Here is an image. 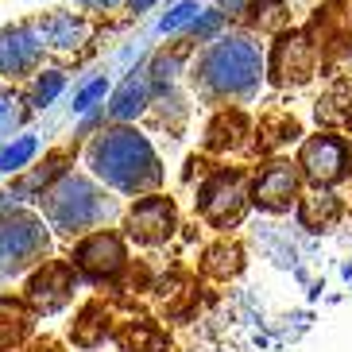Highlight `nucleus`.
<instances>
[{
	"instance_id": "nucleus-1",
	"label": "nucleus",
	"mask_w": 352,
	"mask_h": 352,
	"mask_svg": "<svg viewBox=\"0 0 352 352\" xmlns=\"http://www.w3.org/2000/svg\"><path fill=\"white\" fill-rule=\"evenodd\" d=\"M89 166L97 170V178H104L109 186L124 190V194L151 190L163 178V166H159L151 144L132 128H116V132L97 135L94 147H89Z\"/></svg>"
},
{
	"instance_id": "nucleus-2",
	"label": "nucleus",
	"mask_w": 352,
	"mask_h": 352,
	"mask_svg": "<svg viewBox=\"0 0 352 352\" xmlns=\"http://www.w3.org/2000/svg\"><path fill=\"white\" fill-rule=\"evenodd\" d=\"M259 74H263V58L248 39H217L197 63L194 82L206 97L228 101V97L252 94L259 85Z\"/></svg>"
},
{
	"instance_id": "nucleus-3",
	"label": "nucleus",
	"mask_w": 352,
	"mask_h": 352,
	"mask_svg": "<svg viewBox=\"0 0 352 352\" xmlns=\"http://www.w3.org/2000/svg\"><path fill=\"white\" fill-rule=\"evenodd\" d=\"M43 209L58 232H85V228L101 225L109 217V201L101 197V190L94 182H85L78 175H66L63 182H54L47 194H43Z\"/></svg>"
},
{
	"instance_id": "nucleus-4",
	"label": "nucleus",
	"mask_w": 352,
	"mask_h": 352,
	"mask_svg": "<svg viewBox=\"0 0 352 352\" xmlns=\"http://www.w3.org/2000/svg\"><path fill=\"white\" fill-rule=\"evenodd\" d=\"M47 252V228L43 221L28 217V213H16V217L0 221V271L4 275H16L28 263L43 259Z\"/></svg>"
},
{
	"instance_id": "nucleus-5",
	"label": "nucleus",
	"mask_w": 352,
	"mask_h": 352,
	"mask_svg": "<svg viewBox=\"0 0 352 352\" xmlns=\"http://www.w3.org/2000/svg\"><path fill=\"white\" fill-rule=\"evenodd\" d=\"M244 206H248V182H244V175H236V170L213 175L206 182V190H201V217L213 221L217 228L240 221Z\"/></svg>"
},
{
	"instance_id": "nucleus-6",
	"label": "nucleus",
	"mask_w": 352,
	"mask_h": 352,
	"mask_svg": "<svg viewBox=\"0 0 352 352\" xmlns=\"http://www.w3.org/2000/svg\"><path fill=\"white\" fill-rule=\"evenodd\" d=\"M302 175L318 182V186H333V182H341L349 175V151L337 135H314L302 144Z\"/></svg>"
},
{
	"instance_id": "nucleus-7",
	"label": "nucleus",
	"mask_w": 352,
	"mask_h": 352,
	"mask_svg": "<svg viewBox=\"0 0 352 352\" xmlns=\"http://www.w3.org/2000/svg\"><path fill=\"white\" fill-rule=\"evenodd\" d=\"M318 70V47L306 35H287L275 47V82L279 85H302Z\"/></svg>"
},
{
	"instance_id": "nucleus-8",
	"label": "nucleus",
	"mask_w": 352,
	"mask_h": 352,
	"mask_svg": "<svg viewBox=\"0 0 352 352\" xmlns=\"http://www.w3.org/2000/svg\"><path fill=\"white\" fill-rule=\"evenodd\" d=\"M294 197H298V170H294L290 163L263 166V175H259L256 186H252V201H256L259 209H271V213L290 209Z\"/></svg>"
},
{
	"instance_id": "nucleus-9",
	"label": "nucleus",
	"mask_w": 352,
	"mask_h": 352,
	"mask_svg": "<svg viewBox=\"0 0 352 352\" xmlns=\"http://www.w3.org/2000/svg\"><path fill=\"white\" fill-rule=\"evenodd\" d=\"M39 54H43L39 32H32V28H8V32H0V74L23 78V74H32L39 66Z\"/></svg>"
},
{
	"instance_id": "nucleus-10",
	"label": "nucleus",
	"mask_w": 352,
	"mask_h": 352,
	"mask_svg": "<svg viewBox=\"0 0 352 352\" xmlns=\"http://www.w3.org/2000/svg\"><path fill=\"white\" fill-rule=\"evenodd\" d=\"M128 232L140 244H163L175 232V206L166 197H144L140 206L128 213Z\"/></svg>"
},
{
	"instance_id": "nucleus-11",
	"label": "nucleus",
	"mask_w": 352,
	"mask_h": 352,
	"mask_svg": "<svg viewBox=\"0 0 352 352\" xmlns=\"http://www.w3.org/2000/svg\"><path fill=\"white\" fill-rule=\"evenodd\" d=\"M70 294H74V271L66 267V263H47V267L32 279V287H28L32 306L43 314L63 310L66 302H70Z\"/></svg>"
},
{
	"instance_id": "nucleus-12",
	"label": "nucleus",
	"mask_w": 352,
	"mask_h": 352,
	"mask_svg": "<svg viewBox=\"0 0 352 352\" xmlns=\"http://www.w3.org/2000/svg\"><path fill=\"white\" fill-rule=\"evenodd\" d=\"M74 259H78V267H82L85 275L104 279V275H116V271L124 267V244H120V236H113V232H94V236L78 248Z\"/></svg>"
},
{
	"instance_id": "nucleus-13",
	"label": "nucleus",
	"mask_w": 352,
	"mask_h": 352,
	"mask_svg": "<svg viewBox=\"0 0 352 352\" xmlns=\"http://www.w3.org/2000/svg\"><path fill=\"white\" fill-rule=\"evenodd\" d=\"M39 39L58 47V51H70L85 39V23L74 16V12H51L39 20Z\"/></svg>"
},
{
	"instance_id": "nucleus-14",
	"label": "nucleus",
	"mask_w": 352,
	"mask_h": 352,
	"mask_svg": "<svg viewBox=\"0 0 352 352\" xmlns=\"http://www.w3.org/2000/svg\"><path fill=\"white\" fill-rule=\"evenodd\" d=\"M302 225L314 228V232H321V228H329L333 221L341 217V206H337V197L333 194H310V197H302Z\"/></svg>"
},
{
	"instance_id": "nucleus-15",
	"label": "nucleus",
	"mask_w": 352,
	"mask_h": 352,
	"mask_svg": "<svg viewBox=\"0 0 352 352\" xmlns=\"http://www.w3.org/2000/svg\"><path fill=\"white\" fill-rule=\"evenodd\" d=\"M144 104H147V78H144V74H132V78L116 89V97H113V116L128 120V116H135Z\"/></svg>"
},
{
	"instance_id": "nucleus-16",
	"label": "nucleus",
	"mask_w": 352,
	"mask_h": 352,
	"mask_svg": "<svg viewBox=\"0 0 352 352\" xmlns=\"http://www.w3.org/2000/svg\"><path fill=\"white\" fill-rule=\"evenodd\" d=\"M28 329H32V314L20 302L0 298V344H16Z\"/></svg>"
},
{
	"instance_id": "nucleus-17",
	"label": "nucleus",
	"mask_w": 352,
	"mask_h": 352,
	"mask_svg": "<svg viewBox=\"0 0 352 352\" xmlns=\"http://www.w3.org/2000/svg\"><path fill=\"white\" fill-rule=\"evenodd\" d=\"M248 12H252L248 16L252 28H259V32H283L290 23V12H287L283 0H252Z\"/></svg>"
},
{
	"instance_id": "nucleus-18",
	"label": "nucleus",
	"mask_w": 352,
	"mask_h": 352,
	"mask_svg": "<svg viewBox=\"0 0 352 352\" xmlns=\"http://www.w3.org/2000/svg\"><path fill=\"white\" fill-rule=\"evenodd\" d=\"M244 132H248V128H244V120H240L236 113H232V116H221L217 124L209 128V147H213V151L240 147V144H244Z\"/></svg>"
},
{
	"instance_id": "nucleus-19",
	"label": "nucleus",
	"mask_w": 352,
	"mask_h": 352,
	"mask_svg": "<svg viewBox=\"0 0 352 352\" xmlns=\"http://www.w3.org/2000/svg\"><path fill=\"white\" fill-rule=\"evenodd\" d=\"M104 337V310L101 306H89V310L82 314V321L74 325V341L78 344H97Z\"/></svg>"
},
{
	"instance_id": "nucleus-20",
	"label": "nucleus",
	"mask_w": 352,
	"mask_h": 352,
	"mask_svg": "<svg viewBox=\"0 0 352 352\" xmlns=\"http://www.w3.org/2000/svg\"><path fill=\"white\" fill-rule=\"evenodd\" d=\"M32 155H35V140L23 135V140H16V144H8L4 151H0V170H20Z\"/></svg>"
},
{
	"instance_id": "nucleus-21",
	"label": "nucleus",
	"mask_w": 352,
	"mask_h": 352,
	"mask_svg": "<svg viewBox=\"0 0 352 352\" xmlns=\"http://www.w3.org/2000/svg\"><path fill=\"white\" fill-rule=\"evenodd\" d=\"M240 267V252L236 248H228V244H217V248L206 256V271H213V275H232V271Z\"/></svg>"
},
{
	"instance_id": "nucleus-22",
	"label": "nucleus",
	"mask_w": 352,
	"mask_h": 352,
	"mask_svg": "<svg viewBox=\"0 0 352 352\" xmlns=\"http://www.w3.org/2000/svg\"><path fill=\"white\" fill-rule=\"evenodd\" d=\"M23 120V104L16 94L0 89V135H12V128H20Z\"/></svg>"
},
{
	"instance_id": "nucleus-23",
	"label": "nucleus",
	"mask_w": 352,
	"mask_h": 352,
	"mask_svg": "<svg viewBox=\"0 0 352 352\" xmlns=\"http://www.w3.org/2000/svg\"><path fill=\"white\" fill-rule=\"evenodd\" d=\"M58 89H63V74L58 70L43 74L39 82H35V104H51L54 97H58Z\"/></svg>"
},
{
	"instance_id": "nucleus-24",
	"label": "nucleus",
	"mask_w": 352,
	"mask_h": 352,
	"mask_svg": "<svg viewBox=\"0 0 352 352\" xmlns=\"http://www.w3.org/2000/svg\"><path fill=\"white\" fill-rule=\"evenodd\" d=\"M120 344H124V352H151L159 341H155V333H147L144 325H140V329L132 325V329H128L124 337H120Z\"/></svg>"
},
{
	"instance_id": "nucleus-25",
	"label": "nucleus",
	"mask_w": 352,
	"mask_h": 352,
	"mask_svg": "<svg viewBox=\"0 0 352 352\" xmlns=\"http://www.w3.org/2000/svg\"><path fill=\"white\" fill-rule=\"evenodd\" d=\"M197 12H201V8L186 0V4H178L170 16H163V23H159V28H163V32H178V28H186L190 20H197Z\"/></svg>"
},
{
	"instance_id": "nucleus-26",
	"label": "nucleus",
	"mask_w": 352,
	"mask_h": 352,
	"mask_svg": "<svg viewBox=\"0 0 352 352\" xmlns=\"http://www.w3.org/2000/svg\"><path fill=\"white\" fill-rule=\"evenodd\" d=\"M104 89H109L104 82H94L89 89H82V94H78V101H74V113H85V109H94V101H97V97H104Z\"/></svg>"
},
{
	"instance_id": "nucleus-27",
	"label": "nucleus",
	"mask_w": 352,
	"mask_h": 352,
	"mask_svg": "<svg viewBox=\"0 0 352 352\" xmlns=\"http://www.w3.org/2000/svg\"><path fill=\"white\" fill-rule=\"evenodd\" d=\"M82 4H85V8H113L116 0H82Z\"/></svg>"
},
{
	"instance_id": "nucleus-28",
	"label": "nucleus",
	"mask_w": 352,
	"mask_h": 352,
	"mask_svg": "<svg viewBox=\"0 0 352 352\" xmlns=\"http://www.w3.org/2000/svg\"><path fill=\"white\" fill-rule=\"evenodd\" d=\"M128 4H132L135 12H144V8H151V4H155V0H128Z\"/></svg>"
},
{
	"instance_id": "nucleus-29",
	"label": "nucleus",
	"mask_w": 352,
	"mask_h": 352,
	"mask_svg": "<svg viewBox=\"0 0 352 352\" xmlns=\"http://www.w3.org/2000/svg\"><path fill=\"white\" fill-rule=\"evenodd\" d=\"M225 4H228V8H240V0H225Z\"/></svg>"
}]
</instances>
